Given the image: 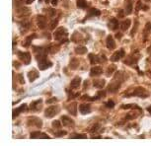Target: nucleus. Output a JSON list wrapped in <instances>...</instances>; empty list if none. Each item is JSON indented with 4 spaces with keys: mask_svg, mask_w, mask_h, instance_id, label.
I'll return each instance as SVG.
<instances>
[{
    "mask_svg": "<svg viewBox=\"0 0 151 146\" xmlns=\"http://www.w3.org/2000/svg\"><path fill=\"white\" fill-rule=\"evenodd\" d=\"M122 81H123L122 79H120V73L117 72V74L115 75V79L108 86V91L111 93L117 92V90H119V88H120V86H121V83Z\"/></svg>",
    "mask_w": 151,
    "mask_h": 146,
    "instance_id": "obj_1",
    "label": "nucleus"
},
{
    "mask_svg": "<svg viewBox=\"0 0 151 146\" xmlns=\"http://www.w3.org/2000/svg\"><path fill=\"white\" fill-rule=\"evenodd\" d=\"M67 35H68L67 30L65 29V28H63V27H59L58 29L54 32V37L56 41H60L61 43H64V42H66Z\"/></svg>",
    "mask_w": 151,
    "mask_h": 146,
    "instance_id": "obj_2",
    "label": "nucleus"
},
{
    "mask_svg": "<svg viewBox=\"0 0 151 146\" xmlns=\"http://www.w3.org/2000/svg\"><path fill=\"white\" fill-rule=\"evenodd\" d=\"M88 57L90 59V63L91 64H96V63H102L104 61H106L107 58H106V56H99V55H96V54H88Z\"/></svg>",
    "mask_w": 151,
    "mask_h": 146,
    "instance_id": "obj_3",
    "label": "nucleus"
},
{
    "mask_svg": "<svg viewBox=\"0 0 151 146\" xmlns=\"http://www.w3.org/2000/svg\"><path fill=\"white\" fill-rule=\"evenodd\" d=\"M130 96H136V97H140V98H147L149 96V94L147 92V90H145L144 88L137 87L130 95H128V97H130Z\"/></svg>",
    "mask_w": 151,
    "mask_h": 146,
    "instance_id": "obj_4",
    "label": "nucleus"
},
{
    "mask_svg": "<svg viewBox=\"0 0 151 146\" xmlns=\"http://www.w3.org/2000/svg\"><path fill=\"white\" fill-rule=\"evenodd\" d=\"M60 112L58 106H51V107L48 108L44 112V116L47 117H54L55 115H57Z\"/></svg>",
    "mask_w": 151,
    "mask_h": 146,
    "instance_id": "obj_5",
    "label": "nucleus"
},
{
    "mask_svg": "<svg viewBox=\"0 0 151 146\" xmlns=\"http://www.w3.org/2000/svg\"><path fill=\"white\" fill-rule=\"evenodd\" d=\"M17 55H18V57L20 58V60H22L25 64H27V65L30 64V62H31V54L29 52H23V51L18 50Z\"/></svg>",
    "mask_w": 151,
    "mask_h": 146,
    "instance_id": "obj_6",
    "label": "nucleus"
},
{
    "mask_svg": "<svg viewBox=\"0 0 151 146\" xmlns=\"http://www.w3.org/2000/svg\"><path fill=\"white\" fill-rule=\"evenodd\" d=\"M28 125L29 127H37L41 128V127H43V122L40 120L39 117H30V118L28 120Z\"/></svg>",
    "mask_w": 151,
    "mask_h": 146,
    "instance_id": "obj_7",
    "label": "nucleus"
},
{
    "mask_svg": "<svg viewBox=\"0 0 151 146\" xmlns=\"http://www.w3.org/2000/svg\"><path fill=\"white\" fill-rule=\"evenodd\" d=\"M124 55H126V52H124V50L123 49H120V50H117L116 51L115 54H113L112 56H111V60H112L113 62H116V61H119L121 58L122 57H124Z\"/></svg>",
    "mask_w": 151,
    "mask_h": 146,
    "instance_id": "obj_8",
    "label": "nucleus"
},
{
    "mask_svg": "<svg viewBox=\"0 0 151 146\" xmlns=\"http://www.w3.org/2000/svg\"><path fill=\"white\" fill-rule=\"evenodd\" d=\"M52 66V62H50L49 60H48L47 58L41 59L39 60V68L41 70H45V69L49 68Z\"/></svg>",
    "mask_w": 151,
    "mask_h": 146,
    "instance_id": "obj_9",
    "label": "nucleus"
},
{
    "mask_svg": "<svg viewBox=\"0 0 151 146\" xmlns=\"http://www.w3.org/2000/svg\"><path fill=\"white\" fill-rule=\"evenodd\" d=\"M42 102H43V100H42V99L32 102L31 106H30V110H31V111H34V112H39L40 110H41V108L43 107V104H42Z\"/></svg>",
    "mask_w": 151,
    "mask_h": 146,
    "instance_id": "obj_10",
    "label": "nucleus"
},
{
    "mask_svg": "<svg viewBox=\"0 0 151 146\" xmlns=\"http://www.w3.org/2000/svg\"><path fill=\"white\" fill-rule=\"evenodd\" d=\"M37 20H38V26H39L40 29H45L47 28V26H48V21H47V18L44 17V16H43V15H39L38 16V18H37Z\"/></svg>",
    "mask_w": 151,
    "mask_h": 146,
    "instance_id": "obj_11",
    "label": "nucleus"
},
{
    "mask_svg": "<svg viewBox=\"0 0 151 146\" xmlns=\"http://www.w3.org/2000/svg\"><path fill=\"white\" fill-rule=\"evenodd\" d=\"M103 73V68L101 66H94L90 70V75L92 77H96V76H100Z\"/></svg>",
    "mask_w": 151,
    "mask_h": 146,
    "instance_id": "obj_12",
    "label": "nucleus"
},
{
    "mask_svg": "<svg viewBox=\"0 0 151 146\" xmlns=\"http://www.w3.org/2000/svg\"><path fill=\"white\" fill-rule=\"evenodd\" d=\"M30 137L32 139H36V138H44V139H49V136L48 134H45L44 132H40V131H36V132H32Z\"/></svg>",
    "mask_w": 151,
    "mask_h": 146,
    "instance_id": "obj_13",
    "label": "nucleus"
},
{
    "mask_svg": "<svg viewBox=\"0 0 151 146\" xmlns=\"http://www.w3.org/2000/svg\"><path fill=\"white\" fill-rule=\"evenodd\" d=\"M106 45L109 49H116V43L113 39V37L110 35L107 37V39H106Z\"/></svg>",
    "mask_w": 151,
    "mask_h": 146,
    "instance_id": "obj_14",
    "label": "nucleus"
},
{
    "mask_svg": "<svg viewBox=\"0 0 151 146\" xmlns=\"http://www.w3.org/2000/svg\"><path fill=\"white\" fill-rule=\"evenodd\" d=\"M61 121H62V123L65 127H73L74 125V122L71 117H67V116H62L61 117Z\"/></svg>",
    "mask_w": 151,
    "mask_h": 146,
    "instance_id": "obj_15",
    "label": "nucleus"
},
{
    "mask_svg": "<svg viewBox=\"0 0 151 146\" xmlns=\"http://www.w3.org/2000/svg\"><path fill=\"white\" fill-rule=\"evenodd\" d=\"M26 110H27V105H26V104L21 105V106H20L19 108H17V109H14V110H13V118H15L17 116H19L22 112H25Z\"/></svg>",
    "mask_w": 151,
    "mask_h": 146,
    "instance_id": "obj_16",
    "label": "nucleus"
},
{
    "mask_svg": "<svg viewBox=\"0 0 151 146\" xmlns=\"http://www.w3.org/2000/svg\"><path fill=\"white\" fill-rule=\"evenodd\" d=\"M79 111L82 115H87L89 112H91V108H90V105L88 104H81L79 106Z\"/></svg>",
    "mask_w": 151,
    "mask_h": 146,
    "instance_id": "obj_17",
    "label": "nucleus"
},
{
    "mask_svg": "<svg viewBox=\"0 0 151 146\" xmlns=\"http://www.w3.org/2000/svg\"><path fill=\"white\" fill-rule=\"evenodd\" d=\"M39 72L36 69H32L31 71L28 72V78H29L30 82H34L37 78H39Z\"/></svg>",
    "mask_w": 151,
    "mask_h": 146,
    "instance_id": "obj_18",
    "label": "nucleus"
},
{
    "mask_svg": "<svg viewBox=\"0 0 151 146\" xmlns=\"http://www.w3.org/2000/svg\"><path fill=\"white\" fill-rule=\"evenodd\" d=\"M80 83H81V78L77 76V77L73 78V80L71 81L70 87H71V89H78L80 86Z\"/></svg>",
    "mask_w": 151,
    "mask_h": 146,
    "instance_id": "obj_19",
    "label": "nucleus"
},
{
    "mask_svg": "<svg viewBox=\"0 0 151 146\" xmlns=\"http://www.w3.org/2000/svg\"><path fill=\"white\" fill-rule=\"evenodd\" d=\"M76 103L73 102L71 103L70 105H68L67 106V111L69 112V114H71L72 116H76L77 115V111H76Z\"/></svg>",
    "mask_w": 151,
    "mask_h": 146,
    "instance_id": "obj_20",
    "label": "nucleus"
},
{
    "mask_svg": "<svg viewBox=\"0 0 151 146\" xmlns=\"http://www.w3.org/2000/svg\"><path fill=\"white\" fill-rule=\"evenodd\" d=\"M88 17H98L101 15V11L96 8H90L88 11Z\"/></svg>",
    "mask_w": 151,
    "mask_h": 146,
    "instance_id": "obj_21",
    "label": "nucleus"
},
{
    "mask_svg": "<svg viewBox=\"0 0 151 146\" xmlns=\"http://www.w3.org/2000/svg\"><path fill=\"white\" fill-rule=\"evenodd\" d=\"M105 84H106V81H105L104 79H95V80L93 81V85H94L96 88H99V89H101V88L104 87Z\"/></svg>",
    "mask_w": 151,
    "mask_h": 146,
    "instance_id": "obj_22",
    "label": "nucleus"
},
{
    "mask_svg": "<svg viewBox=\"0 0 151 146\" xmlns=\"http://www.w3.org/2000/svg\"><path fill=\"white\" fill-rule=\"evenodd\" d=\"M119 27H120V24H119V22H117V19L113 18V19L110 20V23H109V28H110V29L117 30V29H119Z\"/></svg>",
    "mask_w": 151,
    "mask_h": 146,
    "instance_id": "obj_23",
    "label": "nucleus"
},
{
    "mask_svg": "<svg viewBox=\"0 0 151 146\" xmlns=\"http://www.w3.org/2000/svg\"><path fill=\"white\" fill-rule=\"evenodd\" d=\"M138 58H139V56H137L135 54H132V55H129V57L127 59V60H124V63L126 64H132V63H135L137 60H138Z\"/></svg>",
    "mask_w": 151,
    "mask_h": 146,
    "instance_id": "obj_24",
    "label": "nucleus"
},
{
    "mask_svg": "<svg viewBox=\"0 0 151 146\" xmlns=\"http://www.w3.org/2000/svg\"><path fill=\"white\" fill-rule=\"evenodd\" d=\"M130 25H132V20L130 19L124 20L122 23H121V29H122V31H127V30H128V28L130 27Z\"/></svg>",
    "mask_w": 151,
    "mask_h": 146,
    "instance_id": "obj_25",
    "label": "nucleus"
},
{
    "mask_svg": "<svg viewBox=\"0 0 151 146\" xmlns=\"http://www.w3.org/2000/svg\"><path fill=\"white\" fill-rule=\"evenodd\" d=\"M36 37H37V35H36V34H33V35H31V36H29V37L26 39V42H25L24 44H23V45H24L25 48H28L30 44H31V43H32L33 39H35Z\"/></svg>",
    "mask_w": 151,
    "mask_h": 146,
    "instance_id": "obj_26",
    "label": "nucleus"
},
{
    "mask_svg": "<svg viewBox=\"0 0 151 146\" xmlns=\"http://www.w3.org/2000/svg\"><path fill=\"white\" fill-rule=\"evenodd\" d=\"M151 31V23H147L145 26V30H144V34H143V38H144V42L146 41V38L148 37V35L150 34Z\"/></svg>",
    "mask_w": 151,
    "mask_h": 146,
    "instance_id": "obj_27",
    "label": "nucleus"
},
{
    "mask_svg": "<svg viewBox=\"0 0 151 146\" xmlns=\"http://www.w3.org/2000/svg\"><path fill=\"white\" fill-rule=\"evenodd\" d=\"M70 68L71 69H76L79 66V60L77 58H72L71 61H70V64H69Z\"/></svg>",
    "mask_w": 151,
    "mask_h": 146,
    "instance_id": "obj_28",
    "label": "nucleus"
},
{
    "mask_svg": "<svg viewBox=\"0 0 151 146\" xmlns=\"http://www.w3.org/2000/svg\"><path fill=\"white\" fill-rule=\"evenodd\" d=\"M75 52L77 54H84L87 52V49L85 47H76L75 48Z\"/></svg>",
    "mask_w": 151,
    "mask_h": 146,
    "instance_id": "obj_29",
    "label": "nucleus"
},
{
    "mask_svg": "<svg viewBox=\"0 0 151 146\" xmlns=\"http://www.w3.org/2000/svg\"><path fill=\"white\" fill-rule=\"evenodd\" d=\"M76 4H77L78 8H80V9H85V8L87 7V2H86V0H77Z\"/></svg>",
    "mask_w": 151,
    "mask_h": 146,
    "instance_id": "obj_30",
    "label": "nucleus"
},
{
    "mask_svg": "<svg viewBox=\"0 0 151 146\" xmlns=\"http://www.w3.org/2000/svg\"><path fill=\"white\" fill-rule=\"evenodd\" d=\"M116 69H117V66H116V65H110L109 68H108V71L106 72V74H107L108 76H111L113 74V72H115Z\"/></svg>",
    "mask_w": 151,
    "mask_h": 146,
    "instance_id": "obj_31",
    "label": "nucleus"
},
{
    "mask_svg": "<svg viewBox=\"0 0 151 146\" xmlns=\"http://www.w3.org/2000/svg\"><path fill=\"white\" fill-rule=\"evenodd\" d=\"M127 14H130L132 12V0H129L128 4L127 5V10H126Z\"/></svg>",
    "mask_w": 151,
    "mask_h": 146,
    "instance_id": "obj_32",
    "label": "nucleus"
},
{
    "mask_svg": "<svg viewBox=\"0 0 151 146\" xmlns=\"http://www.w3.org/2000/svg\"><path fill=\"white\" fill-rule=\"evenodd\" d=\"M30 23L29 22H21L20 23V27L22 28V27H24V30H28L30 28Z\"/></svg>",
    "mask_w": 151,
    "mask_h": 146,
    "instance_id": "obj_33",
    "label": "nucleus"
},
{
    "mask_svg": "<svg viewBox=\"0 0 151 146\" xmlns=\"http://www.w3.org/2000/svg\"><path fill=\"white\" fill-rule=\"evenodd\" d=\"M71 138H78V139H86L87 138V135H85V134H76V135H72Z\"/></svg>",
    "mask_w": 151,
    "mask_h": 146,
    "instance_id": "obj_34",
    "label": "nucleus"
},
{
    "mask_svg": "<svg viewBox=\"0 0 151 146\" xmlns=\"http://www.w3.org/2000/svg\"><path fill=\"white\" fill-rule=\"evenodd\" d=\"M52 127H54V128H60V127H61L60 122H59V121H54V122H52Z\"/></svg>",
    "mask_w": 151,
    "mask_h": 146,
    "instance_id": "obj_35",
    "label": "nucleus"
},
{
    "mask_svg": "<svg viewBox=\"0 0 151 146\" xmlns=\"http://www.w3.org/2000/svg\"><path fill=\"white\" fill-rule=\"evenodd\" d=\"M100 124H94V127L91 128V132H97L100 129Z\"/></svg>",
    "mask_w": 151,
    "mask_h": 146,
    "instance_id": "obj_36",
    "label": "nucleus"
},
{
    "mask_svg": "<svg viewBox=\"0 0 151 146\" xmlns=\"http://www.w3.org/2000/svg\"><path fill=\"white\" fill-rule=\"evenodd\" d=\"M57 25V19H55V20H54L51 23H50V25H49V28L51 30H54V28H55V26Z\"/></svg>",
    "mask_w": 151,
    "mask_h": 146,
    "instance_id": "obj_37",
    "label": "nucleus"
},
{
    "mask_svg": "<svg viewBox=\"0 0 151 146\" xmlns=\"http://www.w3.org/2000/svg\"><path fill=\"white\" fill-rule=\"evenodd\" d=\"M106 106H107L108 108H110V109H112V108L115 107V103H114V101L110 100L108 103H106Z\"/></svg>",
    "mask_w": 151,
    "mask_h": 146,
    "instance_id": "obj_38",
    "label": "nucleus"
},
{
    "mask_svg": "<svg viewBox=\"0 0 151 146\" xmlns=\"http://www.w3.org/2000/svg\"><path fill=\"white\" fill-rule=\"evenodd\" d=\"M66 134V131H64V130H61V131H58L55 133V136L56 137H61V136H64Z\"/></svg>",
    "mask_w": 151,
    "mask_h": 146,
    "instance_id": "obj_39",
    "label": "nucleus"
},
{
    "mask_svg": "<svg viewBox=\"0 0 151 146\" xmlns=\"http://www.w3.org/2000/svg\"><path fill=\"white\" fill-rule=\"evenodd\" d=\"M142 2L141 1H137V3H136V7H135V10L136 11H139L140 9H142Z\"/></svg>",
    "mask_w": 151,
    "mask_h": 146,
    "instance_id": "obj_40",
    "label": "nucleus"
},
{
    "mask_svg": "<svg viewBox=\"0 0 151 146\" xmlns=\"http://www.w3.org/2000/svg\"><path fill=\"white\" fill-rule=\"evenodd\" d=\"M47 11H48V13H49V15L50 16V17H54V15H55V13H56L54 9H48Z\"/></svg>",
    "mask_w": 151,
    "mask_h": 146,
    "instance_id": "obj_41",
    "label": "nucleus"
},
{
    "mask_svg": "<svg viewBox=\"0 0 151 146\" xmlns=\"http://www.w3.org/2000/svg\"><path fill=\"white\" fill-rule=\"evenodd\" d=\"M55 102H57V99L56 98H51V99H49L47 101V104H54Z\"/></svg>",
    "mask_w": 151,
    "mask_h": 146,
    "instance_id": "obj_42",
    "label": "nucleus"
},
{
    "mask_svg": "<svg viewBox=\"0 0 151 146\" xmlns=\"http://www.w3.org/2000/svg\"><path fill=\"white\" fill-rule=\"evenodd\" d=\"M17 77H18V80L20 81L21 84H24L25 81H24V79H23V74H18V76H17Z\"/></svg>",
    "mask_w": 151,
    "mask_h": 146,
    "instance_id": "obj_43",
    "label": "nucleus"
},
{
    "mask_svg": "<svg viewBox=\"0 0 151 146\" xmlns=\"http://www.w3.org/2000/svg\"><path fill=\"white\" fill-rule=\"evenodd\" d=\"M98 96H99V98L106 97V92L105 91H100V92L98 93Z\"/></svg>",
    "mask_w": 151,
    "mask_h": 146,
    "instance_id": "obj_44",
    "label": "nucleus"
},
{
    "mask_svg": "<svg viewBox=\"0 0 151 146\" xmlns=\"http://www.w3.org/2000/svg\"><path fill=\"white\" fill-rule=\"evenodd\" d=\"M132 107H133V105H123V106H122V109H132Z\"/></svg>",
    "mask_w": 151,
    "mask_h": 146,
    "instance_id": "obj_45",
    "label": "nucleus"
},
{
    "mask_svg": "<svg viewBox=\"0 0 151 146\" xmlns=\"http://www.w3.org/2000/svg\"><path fill=\"white\" fill-rule=\"evenodd\" d=\"M123 16H124V15H123V11H122V10H121V11H120V12H119V17H123Z\"/></svg>",
    "mask_w": 151,
    "mask_h": 146,
    "instance_id": "obj_46",
    "label": "nucleus"
},
{
    "mask_svg": "<svg viewBox=\"0 0 151 146\" xmlns=\"http://www.w3.org/2000/svg\"><path fill=\"white\" fill-rule=\"evenodd\" d=\"M57 2H58V0H51V3H52V5H54V6L57 5Z\"/></svg>",
    "mask_w": 151,
    "mask_h": 146,
    "instance_id": "obj_47",
    "label": "nucleus"
},
{
    "mask_svg": "<svg viewBox=\"0 0 151 146\" xmlns=\"http://www.w3.org/2000/svg\"><path fill=\"white\" fill-rule=\"evenodd\" d=\"M35 0H26V3L27 4H31V3H33Z\"/></svg>",
    "mask_w": 151,
    "mask_h": 146,
    "instance_id": "obj_48",
    "label": "nucleus"
},
{
    "mask_svg": "<svg viewBox=\"0 0 151 146\" xmlns=\"http://www.w3.org/2000/svg\"><path fill=\"white\" fill-rule=\"evenodd\" d=\"M149 9V8H148V6H146V5H143V6H142V10H145V11H146V10H148Z\"/></svg>",
    "mask_w": 151,
    "mask_h": 146,
    "instance_id": "obj_49",
    "label": "nucleus"
},
{
    "mask_svg": "<svg viewBox=\"0 0 151 146\" xmlns=\"http://www.w3.org/2000/svg\"><path fill=\"white\" fill-rule=\"evenodd\" d=\"M92 138H94V139L98 138V139H99V138H102V136H101V135H97V136H92Z\"/></svg>",
    "mask_w": 151,
    "mask_h": 146,
    "instance_id": "obj_50",
    "label": "nucleus"
},
{
    "mask_svg": "<svg viewBox=\"0 0 151 146\" xmlns=\"http://www.w3.org/2000/svg\"><path fill=\"white\" fill-rule=\"evenodd\" d=\"M147 111L149 112V114L151 115V106H149V107H147Z\"/></svg>",
    "mask_w": 151,
    "mask_h": 146,
    "instance_id": "obj_51",
    "label": "nucleus"
},
{
    "mask_svg": "<svg viewBox=\"0 0 151 146\" xmlns=\"http://www.w3.org/2000/svg\"><path fill=\"white\" fill-rule=\"evenodd\" d=\"M116 37H117V38H122V34H120V33H117V36H116Z\"/></svg>",
    "mask_w": 151,
    "mask_h": 146,
    "instance_id": "obj_52",
    "label": "nucleus"
},
{
    "mask_svg": "<svg viewBox=\"0 0 151 146\" xmlns=\"http://www.w3.org/2000/svg\"><path fill=\"white\" fill-rule=\"evenodd\" d=\"M40 2H42V1H44L45 3H49V0H39Z\"/></svg>",
    "mask_w": 151,
    "mask_h": 146,
    "instance_id": "obj_53",
    "label": "nucleus"
},
{
    "mask_svg": "<svg viewBox=\"0 0 151 146\" xmlns=\"http://www.w3.org/2000/svg\"><path fill=\"white\" fill-rule=\"evenodd\" d=\"M144 1H146V2H150L151 0H144Z\"/></svg>",
    "mask_w": 151,
    "mask_h": 146,
    "instance_id": "obj_54",
    "label": "nucleus"
},
{
    "mask_svg": "<svg viewBox=\"0 0 151 146\" xmlns=\"http://www.w3.org/2000/svg\"><path fill=\"white\" fill-rule=\"evenodd\" d=\"M149 74H151V72H149Z\"/></svg>",
    "mask_w": 151,
    "mask_h": 146,
    "instance_id": "obj_55",
    "label": "nucleus"
}]
</instances>
